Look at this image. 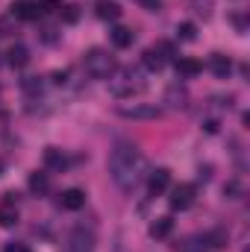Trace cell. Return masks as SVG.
Returning a JSON list of instances; mask_svg holds the SVG:
<instances>
[{"instance_id":"8fae6325","label":"cell","mask_w":250,"mask_h":252,"mask_svg":"<svg viewBox=\"0 0 250 252\" xmlns=\"http://www.w3.org/2000/svg\"><path fill=\"white\" fill-rule=\"evenodd\" d=\"M59 205H62L65 211H80L83 205H85V190L83 188H68L59 196Z\"/></svg>"},{"instance_id":"ba28073f","label":"cell","mask_w":250,"mask_h":252,"mask_svg":"<svg viewBox=\"0 0 250 252\" xmlns=\"http://www.w3.org/2000/svg\"><path fill=\"white\" fill-rule=\"evenodd\" d=\"M9 12L15 18H21V21H36V18H42L44 6H42V0H12Z\"/></svg>"},{"instance_id":"ac0fdd59","label":"cell","mask_w":250,"mask_h":252,"mask_svg":"<svg viewBox=\"0 0 250 252\" xmlns=\"http://www.w3.org/2000/svg\"><path fill=\"white\" fill-rule=\"evenodd\" d=\"M109 38H112V44H115V47H121V50H124V47H129V44L135 41V32H132V30H126V27H115V30L109 32Z\"/></svg>"},{"instance_id":"2e32d148","label":"cell","mask_w":250,"mask_h":252,"mask_svg":"<svg viewBox=\"0 0 250 252\" xmlns=\"http://www.w3.org/2000/svg\"><path fill=\"white\" fill-rule=\"evenodd\" d=\"M6 62L12 64V67H24V64L30 62V50L24 44H12L9 53H6Z\"/></svg>"},{"instance_id":"3957f363","label":"cell","mask_w":250,"mask_h":252,"mask_svg":"<svg viewBox=\"0 0 250 252\" xmlns=\"http://www.w3.org/2000/svg\"><path fill=\"white\" fill-rule=\"evenodd\" d=\"M83 67H85V73H88L91 79H109V76L118 70V62H115V56H112L109 50L91 47V50L83 56Z\"/></svg>"},{"instance_id":"5b68a950","label":"cell","mask_w":250,"mask_h":252,"mask_svg":"<svg viewBox=\"0 0 250 252\" xmlns=\"http://www.w3.org/2000/svg\"><path fill=\"white\" fill-rule=\"evenodd\" d=\"M65 252H97L94 232H88L85 226H77L65 241Z\"/></svg>"},{"instance_id":"484cf974","label":"cell","mask_w":250,"mask_h":252,"mask_svg":"<svg viewBox=\"0 0 250 252\" xmlns=\"http://www.w3.org/2000/svg\"><path fill=\"white\" fill-rule=\"evenodd\" d=\"M3 252H30V247H27V244L12 241V244H6V247H3Z\"/></svg>"},{"instance_id":"9c48e42d","label":"cell","mask_w":250,"mask_h":252,"mask_svg":"<svg viewBox=\"0 0 250 252\" xmlns=\"http://www.w3.org/2000/svg\"><path fill=\"white\" fill-rule=\"evenodd\" d=\"M168 185H171V170H168V167H156V170H150V176H147V190H150V196L165 193Z\"/></svg>"},{"instance_id":"d6986e66","label":"cell","mask_w":250,"mask_h":252,"mask_svg":"<svg viewBox=\"0 0 250 252\" xmlns=\"http://www.w3.org/2000/svg\"><path fill=\"white\" fill-rule=\"evenodd\" d=\"M97 18H103V21H118V18H121V6L112 3V0H103V3H97Z\"/></svg>"},{"instance_id":"4fadbf2b","label":"cell","mask_w":250,"mask_h":252,"mask_svg":"<svg viewBox=\"0 0 250 252\" xmlns=\"http://www.w3.org/2000/svg\"><path fill=\"white\" fill-rule=\"evenodd\" d=\"M200 70H203V64L197 62V59H191V56H183V59H177V73H180L183 79H194Z\"/></svg>"},{"instance_id":"d4e9b609","label":"cell","mask_w":250,"mask_h":252,"mask_svg":"<svg viewBox=\"0 0 250 252\" xmlns=\"http://www.w3.org/2000/svg\"><path fill=\"white\" fill-rule=\"evenodd\" d=\"M224 193H227L230 199H239V196H242V185H239V182H227V185H224Z\"/></svg>"},{"instance_id":"277c9868","label":"cell","mask_w":250,"mask_h":252,"mask_svg":"<svg viewBox=\"0 0 250 252\" xmlns=\"http://www.w3.org/2000/svg\"><path fill=\"white\" fill-rule=\"evenodd\" d=\"M118 115L126 118V121H156L162 115V109L153 106V103H121Z\"/></svg>"},{"instance_id":"ffe728a7","label":"cell","mask_w":250,"mask_h":252,"mask_svg":"<svg viewBox=\"0 0 250 252\" xmlns=\"http://www.w3.org/2000/svg\"><path fill=\"white\" fill-rule=\"evenodd\" d=\"M206 238V247L209 250H224L227 247V241H230V235H227V229H212L209 235H203Z\"/></svg>"},{"instance_id":"f1b7e54d","label":"cell","mask_w":250,"mask_h":252,"mask_svg":"<svg viewBox=\"0 0 250 252\" xmlns=\"http://www.w3.org/2000/svg\"><path fill=\"white\" fill-rule=\"evenodd\" d=\"M141 3H144L150 12H156V9H159V0H141Z\"/></svg>"},{"instance_id":"e0dca14e","label":"cell","mask_w":250,"mask_h":252,"mask_svg":"<svg viewBox=\"0 0 250 252\" xmlns=\"http://www.w3.org/2000/svg\"><path fill=\"white\" fill-rule=\"evenodd\" d=\"M44 164L53 167V170H65L68 167V156H65L62 150H56V147H47L44 150Z\"/></svg>"},{"instance_id":"603a6c76","label":"cell","mask_w":250,"mask_h":252,"mask_svg":"<svg viewBox=\"0 0 250 252\" xmlns=\"http://www.w3.org/2000/svg\"><path fill=\"white\" fill-rule=\"evenodd\" d=\"M177 38H180V41H194V38H197V27H194L191 21L180 24V27H177Z\"/></svg>"},{"instance_id":"44dd1931","label":"cell","mask_w":250,"mask_h":252,"mask_svg":"<svg viewBox=\"0 0 250 252\" xmlns=\"http://www.w3.org/2000/svg\"><path fill=\"white\" fill-rule=\"evenodd\" d=\"M21 88H24V94H27V97H42L44 82H42L39 76H27V79H21Z\"/></svg>"},{"instance_id":"4316f807","label":"cell","mask_w":250,"mask_h":252,"mask_svg":"<svg viewBox=\"0 0 250 252\" xmlns=\"http://www.w3.org/2000/svg\"><path fill=\"white\" fill-rule=\"evenodd\" d=\"M42 38H44L47 44H53V41H56V30H53V27H47V30H42Z\"/></svg>"},{"instance_id":"8992f818","label":"cell","mask_w":250,"mask_h":252,"mask_svg":"<svg viewBox=\"0 0 250 252\" xmlns=\"http://www.w3.org/2000/svg\"><path fill=\"white\" fill-rule=\"evenodd\" d=\"M174 56V50H171V44H156V47H147L144 50V56H141V62L147 70H162L168 59Z\"/></svg>"},{"instance_id":"5bb4252c","label":"cell","mask_w":250,"mask_h":252,"mask_svg":"<svg viewBox=\"0 0 250 252\" xmlns=\"http://www.w3.org/2000/svg\"><path fill=\"white\" fill-rule=\"evenodd\" d=\"M165 103H168L171 109H186L188 91H186V88H180V85H171V88L165 91Z\"/></svg>"},{"instance_id":"52a82bcc","label":"cell","mask_w":250,"mask_h":252,"mask_svg":"<svg viewBox=\"0 0 250 252\" xmlns=\"http://www.w3.org/2000/svg\"><path fill=\"white\" fill-rule=\"evenodd\" d=\"M194 185L191 182H180L177 188L171 190V196H168V205H171V211H186L191 208V202H194Z\"/></svg>"},{"instance_id":"30bf717a","label":"cell","mask_w":250,"mask_h":252,"mask_svg":"<svg viewBox=\"0 0 250 252\" xmlns=\"http://www.w3.org/2000/svg\"><path fill=\"white\" fill-rule=\"evenodd\" d=\"M15 196L18 193H6L3 202H0V226L3 229H12L18 223V205H15Z\"/></svg>"},{"instance_id":"9a60e30c","label":"cell","mask_w":250,"mask_h":252,"mask_svg":"<svg viewBox=\"0 0 250 252\" xmlns=\"http://www.w3.org/2000/svg\"><path fill=\"white\" fill-rule=\"evenodd\" d=\"M209 70L218 76V79H227L230 76V70H233V62L227 59V56H221V53H215L212 59H209Z\"/></svg>"},{"instance_id":"6da1fadb","label":"cell","mask_w":250,"mask_h":252,"mask_svg":"<svg viewBox=\"0 0 250 252\" xmlns=\"http://www.w3.org/2000/svg\"><path fill=\"white\" fill-rule=\"evenodd\" d=\"M144 173H147V158L138 153V147L129 144V141H118L112 147V153H109V176H112V182L124 193H129V190L138 188Z\"/></svg>"},{"instance_id":"f546056e","label":"cell","mask_w":250,"mask_h":252,"mask_svg":"<svg viewBox=\"0 0 250 252\" xmlns=\"http://www.w3.org/2000/svg\"><path fill=\"white\" fill-rule=\"evenodd\" d=\"M0 170H3V164H0Z\"/></svg>"},{"instance_id":"7c38bea8","label":"cell","mask_w":250,"mask_h":252,"mask_svg":"<svg viewBox=\"0 0 250 252\" xmlns=\"http://www.w3.org/2000/svg\"><path fill=\"white\" fill-rule=\"evenodd\" d=\"M171 232H174V217H156L150 223V238H156V241L168 238Z\"/></svg>"},{"instance_id":"7a4b0ae2","label":"cell","mask_w":250,"mask_h":252,"mask_svg":"<svg viewBox=\"0 0 250 252\" xmlns=\"http://www.w3.org/2000/svg\"><path fill=\"white\" fill-rule=\"evenodd\" d=\"M109 91L118 100H129L135 94H144L147 91V82L141 79V73L135 67H124V70H118V76H109Z\"/></svg>"},{"instance_id":"7402d4cb","label":"cell","mask_w":250,"mask_h":252,"mask_svg":"<svg viewBox=\"0 0 250 252\" xmlns=\"http://www.w3.org/2000/svg\"><path fill=\"white\" fill-rule=\"evenodd\" d=\"M47 188H50V179H47V173H30V190L33 193H47Z\"/></svg>"},{"instance_id":"83f0119b","label":"cell","mask_w":250,"mask_h":252,"mask_svg":"<svg viewBox=\"0 0 250 252\" xmlns=\"http://www.w3.org/2000/svg\"><path fill=\"white\" fill-rule=\"evenodd\" d=\"M65 79H68V70H56V73H53V82H59V85H62Z\"/></svg>"},{"instance_id":"cb8c5ba5","label":"cell","mask_w":250,"mask_h":252,"mask_svg":"<svg viewBox=\"0 0 250 252\" xmlns=\"http://www.w3.org/2000/svg\"><path fill=\"white\" fill-rule=\"evenodd\" d=\"M77 18H80V6L68 3V6H65V12H62V21H65V24H74Z\"/></svg>"}]
</instances>
